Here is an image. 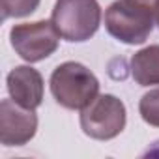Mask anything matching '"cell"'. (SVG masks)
I'll return each mask as SVG.
<instances>
[{"mask_svg":"<svg viewBox=\"0 0 159 159\" xmlns=\"http://www.w3.org/2000/svg\"><path fill=\"white\" fill-rule=\"evenodd\" d=\"M51 94L64 109L83 111L98 98L99 81L86 66L64 62L51 75Z\"/></svg>","mask_w":159,"mask_h":159,"instance_id":"6da1fadb","label":"cell"},{"mask_svg":"<svg viewBox=\"0 0 159 159\" xmlns=\"http://www.w3.org/2000/svg\"><path fill=\"white\" fill-rule=\"evenodd\" d=\"M8 92L17 105L34 111L43 101V77L34 67L17 66L8 75Z\"/></svg>","mask_w":159,"mask_h":159,"instance_id":"52a82bcc","label":"cell"},{"mask_svg":"<svg viewBox=\"0 0 159 159\" xmlns=\"http://www.w3.org/2000/svg\"><path fill=\"white\" fill-rule=\"evenodd\" d=\"M81 127L84 135L96 140H111L125 127V107L111 94L98 96L81 111Z\"/></svg>","mask_w":159,"mask_h":159,"instance_id":"277c9868","label":"cell"},{"mask_svg":"<svg viewBox=\"0 0 159 159\" xmlns=\"http://www.w3.org/2000/svg\"><path fill=\"white\" fill-rule=\"evenodd\" d=\"M41 0H0L2 6V17L11 19V17H26L32 11L38 10Z\"/></svg>","mask_w":159,"mask_h":159,"instance_id":"30bf717a","label":"cell"},{"mask_svg":"<svg viewBox=\"0 0 159 159\" xmlns=\"http://www.w3.org/2000/svg\"><path fill=\"white\" fill-rule=\"evenodd\" d=\"M51 21L66 41L81 43L98 32L101 8L98 0H56Z\"/></svg>","mask_w":159,"mask_h":159,"instance_id":"7a4b0ae2","label":"cell"},{"mask_svg":"<svg viewBox=\"0 0 159 159\" xmlns=\"http://www.w3.org/2000/svg\"><path fill=\"white\" fill-rule=\"evenodd\" d=\"M129 2L139 4V6H142V8H148L150 11H153V15H155V11L159 10V0H129Z\"/></svg>","mask_w":159,"mask_h":159,"instance_id":"8fae6325","label":"cell"},{"mask_svg":"<svg viewBox=\"0 0 159 159\" xmlns=\"http://www.w3.org/2000/svg\"><path fill=\"white\" fill-rule=\"evenodd\" d=\"M155 23H157V25H159V10H157V11H155Z\"/></svg>","mask_w":159,"mask_h":159,"instance_id":"7c38bea8","label":"cell"},{"mask_svg":"<svg viewBox=\"0 0 159 159\" xmlns=\"http://www.w3.org/2000/svg\"><path fill=\"white\" fill-rule=\"evenodd\" d=\"M131 75L140 86L159 84V45H150L133 54Z\"/></svg>","mask_w":159,"mask_h":159,"instance_id":"ba28073f","label":"cell"},{"mask_svg":"<svg viewBox=\"0 0 159 159\" xmlns=\"http://www.w3.org/2000/svg\"><path fill=\"white\" fill-rule=\"evenodd\" d=\"M139 112L146 124L159 127V88L150 90L148 94L142 96L139 103Z\"/></svg>","mask_w":159,"mask_h":159,"instance_id":"9c48e42d","label":"cell"},{"mask_svg":"<svg viewBox=\"0 0 159 159\" xmlns=\"http://www.w3.org/2000/svg\"><path fill=\"white\" fill-rule=\"evenodd\" d=\"M38 116L32 109L17 105L13 99L0 103V142L4 146H23L34 139Z\"/></svg>","mask_w":159,"mask_h":159,"instance_id":"8992f818","label":"cell"},{"mask_svg":"<svg viewBox=\"0 0 159 159\" xmlns=\"http://www.w3.org/2000/svg\"><path fill=\"white\" fill-rule=\"evenodd\" d=\"M60 38L62 36L54 28L52 21H36V23L17 25L10 32V39L15 52L30 64L49 58L58 49Z\"/></svg>","mask_w":159,"mask_h":159,"instance_id":"5b68a950","label":"cell"},{"mask_svg":"<svg viewBox=\"0 0 159 159\" xmlns=\"http://www.w3.org/2000/svg\"><path fill=\"white\" fill-rule=\"evenodd\" d=\"M155 15L148 8L133 4L129 0H116L105 11L107 32L122 43L140 45L148 39L153 28Z\"/></svg>","mask_w":159,"mask_h":159,"instance_id":"3957f363","label":"cell"}]
</instances>
